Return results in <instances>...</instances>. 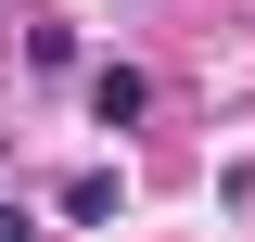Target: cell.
<instances>
[{"mask_svg": "<svg viewBox=\"0 0 255 242\" xmlns=\"http://www.w3.org/2000/svg\"><path fill=\"white\" fill-rule=\"evenodd\" d=\"M90 115H102V127L153 115V77H140V64H102V77H90Z\"/></svg>", "mask_w": 255, "mask_h": 242, "instance_id": "1", "label": "cell"}, {"mask_svg": "<svg viewBox=\"0 0 255 242\" xmlns=\"http://www.w3.org/2000/svg\"><path fill=\"white\" fill-rule=\"evenodd\" d=\"M0 242H26V217H0Z\"/></svg>", "mask_w": 255, "mask_h": 242, "instance_id": "3", "label": "cell"}, {"mask_svg": "<svg viewBox=\"0 0 255 242\" xmlns=\"http://www.w3.org/2000/svg\"><path fill=\"white\" fill-rule=\"evenodd\" d=\"M64 217L102 230V217H115V166H77V179H64Z\"/></svg>", "mask_w": 255, "mask_h": 242, "instance_id": "2", "label": "cell"}]
</instances>
